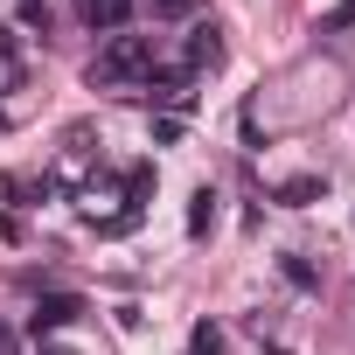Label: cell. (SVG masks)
I'll use <instances>...</instances> for the list:
<instances>
[{"mask_svg": "<svg viewBox=\"0 0 355 355\" xmlns=\"http://www.w3.org/2000/svg\"><path fill=\"white\" fill-rule=\"evenodd\" d=\"M98 91H125V84H146L153 77V35H105V49L91 56V70H84Z\"/></svg>", "mask_w": 355, "mask_h": 355, "instance_id": "obj_1", "label": "cell"}, {"mask_svg": "<svg viewBox=\"0 0 355 355\" xmlns=\"http://www.w3.org/2000/svg\"><path fill=\"white\" fill-rule=\"evenodd\" d=\"M279 272H286V286H300V293H313V286H320V272H313L300 251H286V258H279Z\"/></svg>", "mask_w": 355, "mask_h": 355, "instance_id": "obj_7", "label": "cell"}, {"mask_svg": "<svg viewBox=\"0 0 355 355\" xmlns=\"http://www.w3.org/2000/svg\"><path fill=\"white\" fill-rule=\"evenodd\" d=\"M139 8H146L153 21H189V15H196V0H139Z\"/></svg>", "mask_w": 355, "mask_h": 355, "instance_id": "obj_8", "label": "cell"}, {"mask_svg": "<svg viewBox=\"0 0 355 355\" xmlns=\"http://www.w3.org/2000/svg\"><path fill=\"white\" fill-rule=\"evenodd\" d=\"M132 8H139V0H77L84 28H98V35H119V28L132 21Z\"/></svg>", "mask_w": 355, "mask_h": 355, "instance_id": "obj_4", "label": "cell"}, {"mask_svg": "<svg viewBox=\"0 0 355 355\" xmlns=\"http://www.w3.org/2000/svg\"><path fill=\"white\" fill-rule=\"evenodd\" d=\"M0 355H8V348H0Z\"/></svg>", "mask_w": 355, "mask_h": 355, "instance_id": "obj_13", "label": "cell"}, {"mask_svg": "<svg viewBox=\"0 0 355 355\" xmlns=\"http://www.w3.org/2000/svg\"><path fill=\"white\" fill-rule=\"evenodd\" d=\"M209 223H216V189L202 182V189L189 196V237H209Z\"/></svg>", "mask_w": 355, "mask_h": 355, "instance_id": "obj_6", "label": "cell"}, {"mask_svg": "<svg viewBox=\"0 0 355 355\" xmlns=\"http://www.w3.org/2000/svg\"><path fill=\"white\" fill-rule=\"evenodd\" d=\"M0 125H8V112H0Z\"/></svg>", "mask_w": 355, "mask_h": 355, "instance_id": "obj_12", "label": "cell"}, {"mask_svg": "<svg viewBox=\"0 0 355 355\" xmlns=\"http://www.w3.org/2000/svg\"><path fill=\"white\" fill-rule=\"evenodd\" d=\"M182 70H189V77H196V70H223V28H216V21H196V28H189Z\"/></svg>", "mask_w": 355, "mask_h": 355, "instance_id": "obj_3", "label": "cell"}, {"mask_svg": "<svg viewBox=\"0 0 355 355\" xmlns=\"http://www.w3.org/2000/svg\"><path fill=\"white\" fill-rule=\"evenodd\" d=\"M189 355H223V334H216L209 320H196V334H189Z\"/></svg>", "mask_w": 355, "mask_h": 355, "instance_id": "obj_10", "label": "cell"}, {"mask_svg": "<svg viewBox=\"0 0 355 355\" xmlns=\"http://www.w3.org/2000/svg\"><path fill=\"white\" fill-rule=\"evenodd\" d=\"M341 28H355V0H334V8L320 15V35H341Z\"/></svg>", "mask_w": 355, "mask_h": 355, "instance_id": "obj_9", "label": "cell"}, {"mask_svg": "<svg viewBox=\"0 0 355 355\" xmlns=\"http://www.w3.org/2000/svg\"><path fill=\"white\" fill-rule=\"evenodd\" d=\"M77 320H84V300H77V293H49V300H35V313H28L35 341L56 334V327H77Z\"/></svg>", "mask_w": 355, "mask_h": 355, "instance_id": "obj_2", "label": "cell"}, {"mask_svg": "<svg viewBox=\"0 0 355 355\" xmlns=\"http://www.w3.org/2000/svg\"><path fill=\"white\" fill-rule=\"evenodd\" d=\"M272 196H279L286 209H306V202H320V196H327V182H320V174H293V182H279Z\"/></svg>", "mask_w": 355, "mask_h": 355, "instance_id": "obj_5", "label": "cell"}, {"mask_svg": "<svg viewBox=\"0 0 355 355\" xmlns=\"http://www.w3.org/2000/svg\"><path fill=\"white\" fill-rule=\"evenodd\" d=\"M15 15H21V28H49V0H15Z\"/></svg>", "mask_w": 355, "mask_h": 355, "instance_id": "obj_11", "label": "cell"}]
</instances>
